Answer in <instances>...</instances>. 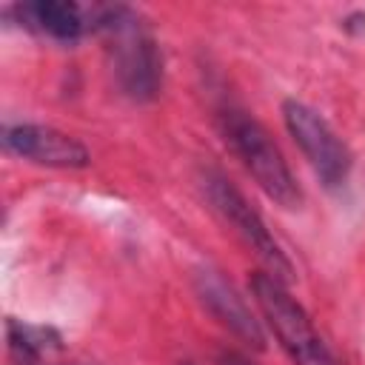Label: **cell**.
Wrapping results in <instances>:
<instances>
[{"label":"cell","mask_w":365,"mask_h":365,"mask_svg":"<svg viewBox=\"0 0 365 365\" xmlns=\"http://www.w3.org/2000/svg\"><path fill=\"white\" fill-rule=\"evenodd\" d=\"M202 188L208 202L214 205V211L234 228V234L265 262L268 274L277 277L279 282H288L294 277V265L291 259L282 254L279 242L274 240V234L268 231L265 220L259 217L257 208H251V202L245 200V194L220 171H205L202 177Z\"/></svg>","instance_id":"obj_4"},{"label":"cell","mask_w":365,"mask_h":365,"mask_svg":"<svg viewBox=\"0 0 365 365\" xmlns=\"http://www.w3.org/2000/svg\"><path fill=\"white\" fill-rule=\"evenodd\" d=\"M217 125L231 154L242 163V168L254 177V182L262 188L268 200H274L282 208H297L302 202V191L282 151L277 148V143L271 140V134L257 117L228 103L217 111Z\"/></svg>","instance_id":"obj_1"},{"label":"cell","mask_w":365,"mask_h":365,"mask_svg":"<svg viewBox=\"0 0 365 365\" xmlns=\"http://www.w3.org/2000/svg\"><path fill=\"white\" fill-rule=\"evenodd\" d=\"M3 148L14 157H23L37 165H48V168H86L91 163L88 148L77 137L54 125H40V123L6 125Z\"/></svg>","instance_id":"obj_7"},{"label":"cell","mask_w":365,"mask_h":365,"mask_svg":"<svg viewBox=\"0 0 365 365\" xmlns=\"http://www.w3.org/2000/svg\"><path fill=\"white\" fill-rule=\"evenodd\" d=\"M251 294L265 325L279 339L294 365H342L314 328L305 308L288 294L285 282H279L268 271H257L251 277Z\"/></svg>","instance_id":"obj_2"},{"label":"cell","mask_w":365,"mask_h":365,"mask_svg":"<svg viewBox=\"0 0 365 365\" xmlns=\"http://www.w3.org/2000/svg\"><path fill=\"white\" fill-rule=\"evenodd\" d=\"M217 365H254V362H248L242 354H234V351H222V354L217 356Z\"/></svg>","instance_id":"obj_10"},{"label":"cell","mask_w":365,"mask_h":365,"mask_svg":"<svg viewBox=\"0 0 365 365\" xmlns=\"http://www.w3.org/2000/svg\"><path fill=\"white\" fill-rule=\"evenodd\" d=\"M6 339H9V348L26 365H37L43 356L63 348V336L51 325H34V322H23L14 317L6 319Z\"/></svg>","instance_id":"obj_9"},{"label":"cell","mask_w":365,"mask_h":365,"mask_svg":"<svg viewBox=\"0 0 365 365\" xmlns=\"http://www.w3.org/2000/svg\"><path fill=\"white\" fill-rule=\"evenodd\" d=\"M117 6H103V3H74V0H31V3H17L11 11L17 14V23L29 31H37L43 37L60 40V43H74L83 34L91 31H106Z\"/></svg>","instance_id":"obj_6"},{"label":"cell","mask_w":365,"mask_h":365,"mask_svg":"<svg viewBox=\"0 0 365 365\" xmlns=\"http://www.w3.org/2000/svg\"><path fill=\"white\" fill-rule=\"evenodd\" d=\"M106 34L111 37V66L120 91L137 103L154 100L163 88V54L157 40L125 6L114 9Z\"/></svg>","instance_id":"obj_3"},{"label":"cell","mask_w":365,"mask_h":365,"mask_svg":"<svg viewBox=\"0 0 365 365\" xmlns=\"http://www.w3.org/2000/svg\"><path fill=\"white\" fill-rule=\"evenodd\" d=\"M282 120H285L288 134L305 154L308 165L322 180V185L339 188L348 180L351 165H354L348 143L334 131V125L317 108H311L308 103L297 97H288L282 103Z\"/></svg>","instance_id":"obj_5"},{"label":"cell","mask_w":365,"mask_h":365,"mask_svg":"<svg viewBox=\"0 0 365 365\" xmlns=\"http://www.w3.org/2000/svg\"><path fill=\"white\" fill-rule=\"evenodd\" d=\"M194 285H197V294L202 299V305L214 314V319H220L234 336H240L245 345L251 348H262L265 345V336H262V328L259 322L254 319V314L248 311V305L242 302V297L231 288V282H225V277L214 268H202L197 271L194 277Z\"/></svg>","instance_id":"obj_8"}]
</instances>
